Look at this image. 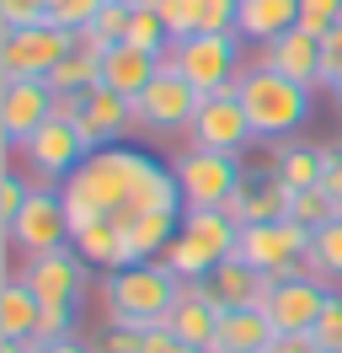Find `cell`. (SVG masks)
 <instances>
[{"instance_id": "obj_1", "label": "cell", "mask_w": 342, "mask_h": 353, "mask_svg": "<svg viewBox=\"0 0 342 353\" xmlns=\"http://www.w3.org/2000/svg\"><path fill=\"white\" fill-rule=\"evenodd\" d=\"M235 97H241V108H246V118H252L256 139H289V134L310 118V86H299V81H289V75L268 70L262 59L241 70Z\"/></svg>"}, {"instance_id": "obj_2", "label": "cell", "mask_w": 342, "mask_h": 353, "mask_svg": "<svg viewBox=\"0 0 342 353\" xmlns=\"http://www.w3.org/2000/svg\"><path fill=\"white\" fill-rule=\"evenodd\" d=\"M102 300H107V327L150 332V327H166L171 305H177V279L161 263H134V268L107 273Z\"/></svg>"}, {"instance_id": "obj_3", "label": "cell", "mask_w": 342, "mask_h": 353, "mask_svg": "<svg viewBox=\"0 0 342 353\" xmlns=\"http://www.w3.org/2000/svg\"><path fill=\"white\" fill-rule=\"evenodd\" d=\"M241 43H246L241 32H192L161 54V65H171L198 97H219L241 81Z\"/></svg>"}, {"instance_id": "obj_4", "label": "cell", "mask_w": 342, "mask_h": 353, "mask_svg": "<svg viewBox=\"0 0 342 353\" xmlns=\"http://www.w3.org/2000/svg\"><path fill=\"white\" fill-rule=\"evenodd\" d=\"M305 252H310V230L299 220H256L241 225V236H235V257L268 279H289Z\"/></svg>"}, {"instance_id": "obj_5", "label": "cell", "mask_w": 342, "mask_h": 353, "mask_svg": "<svg viewBox=\"0 0 342 353\" xmlns=\"http://www.w3.org/2000/svg\"><path fill=\"white\" fill-rule=\"evenodd\" d=\"M171 172H177V188H182V203H188V209H219V203L246 182V176H241V155H219V150H203V145L182 150Z\"/></svg>"}, {"instance_id": "obj_6", "label": "cell", "mask_w": 342, "mask_h": 353, "mask_svg": "<svg viewBox=\"0 0 342 353\" xmlns=\"http://www.w3.org/2000/svg\"><path fill=\"white\" fill-rule=\"evenodd\" d=\"M70 48H75V32H64V27H54V22L11 27V32H0V81H17V75L43 81Z\"/></svg>"}, {"instance_id": "obj_7", "label": "cell", "mask_w": 342, "mask_h": 353, "mask_svg": "<svg viewBox=\"0 0 342 353\" xmlns=\"http://www.w3.org/2000/svg\"><path fill=\"white\" fill-rule=\"evenodd\" d=\"M0 236L17 246V252H27V257H43V252H59V246L75 241L70 214H64V199H59V193H48V188H32L27 203H21V214L6 225Z\"/></svg>"}, {"instance_id": "obj_8", "label": "cell", "mask_w": 342, "mask_h": 353, "mask_svg": "<svg viewBox=\"0 0 342 353\" xmlns=\"http://www.w3.org/2000/svg\"><path fill=\"white\" fill-rule=\"evenodd\" d=\"M192 145H203V150H219V155H241L246 145L256 139L252 118H246V108H241V97L235 91H219V97H203L198 102V112H192Z\"/></svg>"}, {"instance_id": "obj_9", "label": "cell", "mask_w": 342, "mask_h": 353, "mask_svg": "<svg viewBox=\"0 0 342 353\" xmlns=\"http://www.w3.org/2000/svg\"><path fill=\"white\" fill-rule=\"evenodd\" d=\"M48 118H54V91H48V81H32V75L0 81V139H6L11 150H21Z\"/></svg>"}, {"instance_id": "obj_10", "label": "cell", "mask_w": 342, "mask_h": 353, "mask_svg": "<svg viewBox=\"0 0 342 353\" xmlns=\"http://www.w3.org/2000/svg\"><path fill=\"white\" fill-rule=\"evenodd\" d=\"M198 102H203V97H198L171 65H161V70H155V81L134 97V118H139L145 129H155V134H171V129H188V123H192Z\"/></svg>"}, {"instance_id": "obj_11", "label": "cell", "mask_w": 342, "mask_h": 353, "mask_svg": "<svg viewBox=\"0 0 342 353\" xmlns=\"http://www.w3.org/2000/svg\"><path fill=\"white\" fill-rule=\"evenodd\" d=\"M86 257L75 246H59V252H43V257H27L21 268V284L38 294L43 305H75L86 289Z\"/></svg>"}, {"instance_id": "obj_12", "label": "cell", "mask_w": 342, "mask_h": 353, "mask_svg": "<svg viewBox=\"0 0 342 353\" xmlns=\"http://www.w3.org/2000/svg\"><path fill=\"white\" fill-rule=\"evenodd\" d=\"M337 289L316 284V279H305V273H289V279H278L273 294H268V321H273V332H310L321 321V310H326V300H332Z\"/></svg>"}, {"instance_id": "obj_13", "label": "cell", "mask_w": 342, "mask_h": 353, "mask_svg": "<svg viewBox=\"0 0 342 353\" xmlns=\"http://www.w3.org/2000/svg\"><path fill=\"white\" fill-rule=\"evenodd\" d=\"M21 155H27V166H32V172H43V176H70L75 172V166H81L86 155V139H81V129H75V123H64V118H48V123H43L38 134H32V139H27V145H21Z\"/></svg>"}, {"instance_id": "obj_14", "label": "cell", "mask_w": 342, "mask_h": 353, "mask_svg": "<svg viewBox=\"0 0 342 353\" xmlns=\"http://www.w3.org/2000/svg\"><path fill=\"white\" fill-rule=\"evenodd\" d=\"M128 118H134V102H128V97H118L112 86H91L75 129H81L86 150H102V145H112V139L128 129Z\"/></svg>"}, {"instance_id": "obj_15", "label": "cell", "mask_w": 342, "mask_h": 353, "mask_svg": "<svg viewBox=\"0 0 342 353\" xmlns=\"http://www.w3.org/2000/svg\"><path fill=\"white\" fill-rule=\"evenodd\" d=\"M209 284H214V300L225 310H262L268 305V294H273L278 279H268V273H256L252 263H241V257H225V263L209 273Z\"/></svg>"}, {"instance_id": "obj_16", "label": "cell", "mask_w": 342, "mask_h": 353, "mask_svg": "<svg viewBox=\"0 0 342 353\" xmlns=\"http://www.w3.org/2000/svg\"><path fill=\"white\" fill-rule=\"evenodd\" d=\"M262 65L299 81V86H321V38L305 32V27H289L283 38H273L262 48Z\"/></svg>"}, {"instance_id": "obj_17", "label": "cell", "mask_w": 342, "mask_h": 353, "mask_svg": "<svg viewBox=\"0 0 342 353\" xmlns=\"http://www.w3.org/2000/svg\"><path fill=\"white\" fill-rule=\"evenodd\" d=\"M289 27H299V0H241V11H235V32L262 48L283 38Z\"/></svg>"}, {"instance_id": "obj_18", "label": "cell", "mask_w": 342, "mask_h": 353, "mask_svg": "<svg viewBox=\"0 0 342 353\" xmlns=\"http://www.w3.org/2000/svg\"><path fill=\"white\" fill-rule=\"evenodd\" d=\"M155 70H161V59L155 54H145V48H134V43H112L102 54V86H112L118 97H139V91L155 81Z\"/></svg>"}, {"instance_id": "obj_19", "label": "cell", "mask_w": 342, "mask_h": 353, "mask_svg": "<svg viewBox=\"0 0 342 353\" xmlns=\"http://www.w3.org/2000/svg\"><path fill=\"white\" fill-rule=\"evenodd\" d=\"M70 246H75L91 268H102V273H118V268H134V263H139L118 220H97V225H86V230H75V241H70Z\"/></svg>"}, {"instance_id": "obj_20", "label": "cell", "mask_w": 342, "mask_h": 353, "mask_svg": "<svg viewBox=\"0 0 342 353\" xmlns=\"http://www.w3.org/2000/svg\"><path fill=\"white\" fill-rule=\"evenodd\" d=\"M273 337L278 332H273V321H268V310H225L209 353H268Z\"/></svg>"}, {"instance_id": "obj_21", "label": "cell", "mask_w": 342, "mask_h": 353, "mask_svg": "<svg viewBox=\"0 0 342 353\" xmlns=\"http://www.w3.org/2000/svg\"><path fill=\"white\" fill-rule=\"evenodd\" d=\"M38 310H43V300L21 284V273H11V279L0 284V337L32 343V337H38Z\"/></svg>"}, {"instance_id": "obj_22", "label": "cell", "mask_w": 342, "mask_h": 353, "mask_svg": "<svg viewBox=\"0 0 342 353\" xmlns=\"http://www.w3.org/2000/svg\"><path fill=\"white\" fill-rule=\"evenodd\" d=\"M321 172H326V155L316 145H299V139H278L273 155V176L289 188V193H305V188H321Z\"/></svg>"}, {"instance_id": "obj_23", "label": "cell", "mask_w": 342, "mask_h": 353, "mask_svg": "<svg viewBox=\"0 0 342 353\" xmlns=\"http://www.w3.org/2000/svg\"><path fill=\"white\" fill-rule=\"evenodd\" d=\"M182 236H192L198 246H209L214 257L225 263L235 252V236H241V225L225 214V209H182Z\"/></svg>"}, {"instance_id": "obj_24", "label": "cell", "mask_w": 342, "mask_h": 353, "mask_svg": "<svg viewBox=\"0 0 342 353\" xmlns=\"http://www.w3.org/2000/svg\"><path fill=\"white\" fill-rule=\"evenodd\" d=\"M43 81H48V91H54V97H59V91L86 97L91 86H102V59H97V54H86V48H70V54H64L59 65L43 75Z\"/></svg>"}, {"instance_id": "obj_25", "label": "cell", "mask_w": 342, "mask_h": 353, "mask_svg": "<svg viewBox=\"0 0 342 353\" xmlns=\"http://www.w3.org/2000/svg\"><path fill=\"white\" fill-rule=\"evenodd\" d=\"M155 263L166 268L177 284H188V279H209L214 268H219V257H214L209 246H198L192 236H182V230H177V236H171V246L155 257Z\"/></svg>"}, {"instance_id": "obj_26", "label": "cell", "mask_w": 342, "mask_h": 353, "mask_svg": "<svg viewBox=\"0 0 342 353\" xmlns=\"http://www.w3.org/2000/svg\"><path fill=\"white\" fill-rule=\"evenodd\" d=\"M123 43H134V48H145V54H166L171 48V32H166V22H161V11L150 6V0H134V22H128V38Z\"/></svg>"}, {"instance_id": "obj_27", "label": "cell", "mask_w": 342, "mask_h": 353, "mask_svg": "<svg viewBox=\"0 0 342 353\" xmlns=\"http://www.w3.org/2000/svg\"><path fill=\"white\" fill-rule=\"evenodd\" d=\"M283 220H299L305 230H321V225L342 220V209L326 199V188H305V193H289V209H283Z\"/></svg>"}, {"instance_id": "obj_28", "label": "cell", "mask_w": 342, "mask_h": 353, "mask_svg": "<svg viewBox=\"0 0 342 353\" xmlns=\"http://www.w3.org/2000/svg\"><path fill=\"white\" fill-rule=\"evenodd\" d=\"M150 6L161 11L171 43H182V38H192V32H203V11H209V0H150Z\"/></svg>"}, {"instance_id": "obj_29", "label": "cell", "mask_w": 342, "mask_h": 353, "mask_svg": "<svg viewBox=\"0 0 342 353\" xmlns=\"http://www.w3.org/2000/svg\"><path fill=\"white\" fill-rule=\"evenodd\" d=\"M310 257H316V263L342 284V220L321 225V230H310Z\"/></svg>"}, {"instance_id": "obj_30", "label": "cell", "mask_w": 342, "mask_h": 353, "mask_svg": "<svg viewBox=\"0 0 342 353\" xmlns=\"http://www.w3.org/2000/svg\"><path fill=\"white\" fill-rule=\"evenodd\" d=\"M128 22H134V6H128V0H102V11H97L91 32L112 48V43H123V38H128Z\"/></svg>"}, {"instance_id": "obj_31", "label": "cell", "mask_w": 342, "mask_h": 353, "mask_svg": "<svg viewBox=\"0 0 342 353\" xmlns=\"http://www.w3.org/2000/svg\"><path fill=\"white\" fill-rule=\"evenodd\" d=\"M102 0H48V22L64 27V32H81V27L97 22Z\"/></svg>"}, {"instance_id": "obj_32", "label": "cell", "mask_w": 342, "mask_h": 353, "mask_svg": "<svg viewBox=\"0 0 342 353\" xmlns=\"http://www.w3.org/2000/svg\"><path fill=\"white\" fill-rule=\"evenodd\" d=\"M337 22H342V0H299V27H305V32L326 38Z\"/></svg>"}, {"instance_id": "obj_33", "label": "cell", "mask_w": 342, "mask_h": 353, "mask_svg": "<svg viewBox=\"0 0 342 353\" xmlns=\"http://www.w3.org/2000/svg\"><path fill=\"white\" fill-rule=\"evenodd\" d=\"M59 337H75V305H43L32 343H59Z\"/></svg>"}, {"instance_id": "obj_34", "label": "cell", "mask_w": 342, "mask_h": 353, "mask_svg": "<svg viewBox=\"0 0 342 353\" xmlns=\"http://www.w3.org/2000/svg\"><path fill=\"white\" fill-rule=\"evenodd\" d=\"M310 337L321 343V353H342V294L326 300V310H321V321L310 327Z\"/></svg>"}, {"instance_id": "obj_35", "label": "cell", "mask_w": 342, "mask_h": 353, "mask_svg": "<svg viewBox=\"0 0 342 353\" xmlns=\"http://www.w3.org/2000/svg\"><path fill=\"white\" fill-rule=\"evenodd\" d=\"M48 22V0H0V27H38Z\"/></svg>"}, {"instance_id": "obj_36", "label": "cell", "mask_w": 342, "mask_h": 353, "mask_svg": "<svg viewBox=\"0 0 342 353\" xmlns=\"http://www.w3.org/2000/svg\"><path fill=\"white\" fill-rule=\"evenodd\" d=\"M27 193H32V188H27V182H21L17 172H0V230H6V225H11V220L21 214Z\"/></svg>"}, {"instance_id": "obj_37", "label": "cell", "mask_w": 342, "mask_h": 353, "mask_svg": "<svg viewBox=\"0 0 342 353\" xmlns=\"http://www.w3.org/2000/svg\"><path fill=\"white\" fill-rule=\"evenodd\" d=\"M337 81H342V22L321 38V86L337 91Z\"/></svg>"}, {"instance_id": "obj_38", "label": "cell", "mask_w": 342, "mask_h": 353, "mask_svg": "<svg viewBox=\"0 0 342 353\" xmlns=\"http://www.w3.org/2000/svg\"><path fill=\"white\" fill-rule=\"evenodd\" d=\"M91 353H145V332L139 327H107L102 343H97Z\"/></svg>"}, {"instance_id": "obj_39", "label": "cell", "mask_w": 342, "mask_h": 353, "mask_svg": "<svg viewBox=\"0 0 342 353\" xmlns=\"http://www.w3.org/2000/svg\"><path fill=\"white\" fill-rule=\"evenodd\" d=\"M326 155V172H321V188H326V199L342 209V145H321Z\"/></svg>"}, {"instance_id": "obj_40", "label": "cell", "mask_w": 342, "mask_h": 353, "mask_svg": "<svg viewBox=\"0 0 342 353\" xmlns=\"http://www.w3.org/2000/svg\"><path fill=\"white\" fill-rule=\"evenodd\" d=\"M268 353H321V343L310 332H278L273 343H268Z\"/></svg>"}, {"instance_id": "obj_41", "label": "cell", "mask_w": 342, "mask_h": 353, "mask_svg": "<svg viewBox=\"0 0 342 353\" xmlns=\"http://www.w3.org/2000/svg\"><path fill=\"white\" fill-rule=\"evenodd\" d=\"M219 209H225V214H230L235 225H246V220H252V214H246V209H252V188L241 182V188H235V193H230L225 203H219Z\"/></svg>"}, {"instance_id": "obj_42", "label": "cell", "mask_w": 342, "mask_h": 353, "mask_svg": "<svg viewBox=\"0 0 342 353\" xmlns=\"http://www.w3.org/2000/svg\"><path fill=\"white\" fill-rule=\"evenodd\" d=\"M32 353H91V348L75 337H59V343H32Z\"/></svg>"}, {"instance_id": "obj_43", "label": "cell", "mask_w": 342, "mask_h": 353, "mask_svg": "<svg viewBox=\"0 0 342 353\" xmlns=\"http://www.w3.org/2000/svg\"><path fill=\"white\" fill-rule=\"evenodd\" d=\"M0 353H32V343H17V337H0Z\"/></svg>"}, {"instance_id": "obj_44", "label": "cell", "mask_w": 342, "mask_h": 353, "mask_svg": "<svg viewBox=\"0 0 342 353\" xmlns=\"http://www.w3.org/2000/svg\"><path fill=\"white\" fill-rule=\"evenodd\" d=\"M332 97H337V102H342V81H337V91H332Z\"/></svg>"}, {"instance_id": "obj_45", "label": "cell", "mask_w": 342, "mask_h": 353, "mask_svg": "<svg viewBox=\"0 0 342 353\" xmlns=\"http://www.w3.org/2000/svg\"><path fill=\"white\" fill-rule=\"evenodd\" d=\"M188 353H203V348H188Z\"/></svg>"}, {"instance_id": "obj_46", "label": "cell", "mask_w": 342, "mask_h": 353, "mask_svg": "<svg viewBox=\"0 0 342 353\" xmlns=\"http://www.w3.org/2000/svg\"><path fill=\"white\" fill-rule=\"evenodd\" d=\"M128 6H134V0H128Z\"/></svg>"}]
</instances>
